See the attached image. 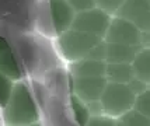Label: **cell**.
Instances as JSON below:
<instances>
[{
    "label": "cell",
    "instance_id": "cell-1",
    "mask_svg": "<svg viewBox=\"0 0 150 126\" xmlns=\"http://www.w3.org/2000/svg\"><path fill=\"white\" fill-rule=\"evenodd\" d=\"M3 126H28L41 122V111L25 80L16 81L6 106L0 111Z\"/></svg>",
    "mask_w": 150,
    "mask_h": 126
},
{
    "label": "cell",
    "instance_id": "cell-2",
    "mask_svg": "<svg viewBox=\"0 0 150 126\" xmlns=\"http://www.w3.org/2000/svg\"><path fill=\"white\" fill-rule=\"evenodd\" d=\"M74 10L67 0H39L37 10V30L44 37L56 39L72 28Z\"/></svg>",
    "mask_w": 150,
    "mask_h": 126
},
{
    "label": "cell",
    "instance_id": "cell-3",
    "mask_svg": "<svg viewBox=\"0 0 150 126\" xmlns=\"http://www.w3.org/2000/svg\"><path fill=\"white\" fill-rule=\"evenodd\" d=\"M103 41V38L96 37L93 34L81 32L70 28L69 31L60 34L55 39V48L59 56L69 65L77 60L86 59L93 49L98 46Z\"/></svg>",
    "mask_w": 150,
    "mask_h": 126
},
{
    "label": "cell",
    "instance_id": "cell-4",
    "mask_svg": "<svg viewBox=\"0 0 150 126\" xmlns=\"http://www.w3.org/2000/svg\"><path fill=\"white\" fill-rule=\"evenodd\" d=\"M136 94L132 91L129 84L107 83L104 93L98 101L101 115L112 119H119L133 109Z\"/></svg>",
    "mask_w": 150,
    "mask_h": 126
},
{
    "label": "cell",
    "instance_id": "cell-5",
    "mask_svg": "<svg viewBox=\"0 0 150 126\" xmlns=\"http://www.w3.org/2000/svg\"><path fill=\"white\" fill-rule=\"evenodd\" d=\"M111 20L112 15L103 11L98 7H94L91 10L76 14L74 20H73L72 28L77 30V31H81V32L93 34V35L104 39L105 34L108 31V27L111 24Z\"/></svg>",
    "mask_w": 150,
    "mask_h": 126
},
{
    "label": "cell",
    "instance_id": "cell-6",
    "mask_svg": "<svg viewBox=\"0 0 150 126\" xmlns=\"http://www.w3.org/2000/svg\"><path fill=\"white\" fill-rule=\"evenodd\" d=\"M104 41L107 44H121L131 46H142L143 34L142 31L125 18L114 15Z\"/></svg>",
    "mask_w": 150,
    "mask_h": 126
},
{
    "label": "cell",
    "instance_id": "cell-7",
    "mask_svg": "<svg viewBox=\"0 0 150 126\" xmlns=\"http://www.w3.org/2000/svg\"><path fill=\"white\" fill-rule=\"evenodd\" d=\"M115 15L132 23L142 34H150V0H125Z\"/></svg>",
    "mask_w": 150,
    "mask_h": 126
},
{
    "label": "cell",
    "instance_id": "cell-8",
    "mask_svg": "<svg viewBox=\"0 0 150 126\" xmlns=\"http://www.w3.org/2000/svg\"><path fill=\"white\" fill-rule=\"evenodd\" d=\"M107 83L105 77H70L72 94L87 105L100 101Z\"/></svg>",
    "mask_w": 150,
    "mask_h": 126
},
{
    "label": "cell",
    "instance_id": "cell-9",
    "mask_svg": "<svg viewBox=\"0 0 150 126\" xmlns=\"http://www.w3.org/2000/svg\"><path fill=\"white\" fill-rule=\"evenodd\" d=\"M0 73L7 76L13 81L24 80V73L14 53L13 46L4 37H0Z\"/></svg>",
    "mask_w": 150,
    "mask_h": 126
},
{
    "label": "cell",
    "instance_id": "cell-10",
    "mask_svg": "<svg viewBox=\"0 0 150 126\" xmlns=\"http://www.w3.org/2000/svg\"><path fill=\"white\" fill-rule=\"evenodd\" d=\"M107 63L94 59H81L69 63L70 77H105Z\"/></svg>",
    "mask_w": 150,
    "mask_h": 126
},
{
    "label": "cell",
    "instance_id": "cell-11",
    "mask_svg": "<svg viewBox=\"0 0 150 126\" xmlns=\"http://www.w3.org/2000/svg\"><path fill=\"white\" fill-rule=\"evenodd\" d=\"M107 44V42H105ZM142 46H131L121 44H107L105 62L107 63H132Z\"/></svg>",
    "mask_w": 150,
    "mask_h": 126
},
{
    "label": "cell",
    "instance_id": "cell-12",
    "mask_svg": "<svg viewBox=\"0 0 150 126\" xmlns=\"http://www.w3.org/2000/svg\"><path fill=\"white\" fill-rule=\"evenodd\" d=\"M131 65L135 79L143 81L150 87V46L140 48Z\"/></svg>",
    "mask_w": 150,
    "mask_h": 126
},
{
    "label": "cell",
    "instance_id": "cell-13",
    "mask_svg": "<svg viewBox=\"0 0 150 126\" xmlns=\"http://www.w3.org/2000/svg\"><path fill=\"white\" fill-rule=\"evenodd\" d=\"M105 79L108 83L129 84L135 79L131 63H107Z\"/></svg>",
    "mask_w": 150,
    "mask_h": 126
},
{
    "label": "cell",
    "instance_id": "cell-14",
    "mask_svg": "<svg viewBox=\"0 0 150 126\" xmlns=\"http://www.w3.org/2000/svg\"><path fill=\"white\" fill-rule=\"evenodd\" d=\"M70 108H72V112H73V116H74V120L79 126H86L87 122L90 120L91 118V111L88 105L83 102V101L77 98L76 95L70 94Z\"/></svg>",
    "mask_w": 150,
    "mask_h": 126
},
{
    "label": "cell",
    "instance_id": "cell-15",
    "mask_svg": "<svg viewBox=\"0 0 150 126\" xmlns=\"http://www.w3.org/2000/svg\"><path fill=\"white\" fill-rule=\"evenodd\" d=\"M14 83L11 79H8L7 76L0 73V111L6 106L7 101L11 95V91H13Z\"/></svg>",
    "mask_w": 150,
    "mask_h": 126
},
{
    "label": "cell",
    "instance_id": "cell-16",
    "mask_svg": "<svg viewBox=\"0 0 150 126\" xmlns=\"http://www.w3.org/2000/svg\"><path fill=\"white\" fill-rule=\"evenodd\" d=\"M133 109L137 111L139 113H142L147 119H150V87L142 94L136 95Z\"/></svg>",
    "mask_w": 150,
    "mask_h": 126
},
{
    "label": "cell",
    "instance_id": "cell-17",
    "mask_svg": "<svg viewBox=\"0 0 150 126\" xmlns=\"http://www.w3.org/2000/svg\"><path fill=\"white\" fill-rule=\"evenodd\" d=\"M119 119L126 126H150V119H147L146 116H143L142 113H139L135 109L129 111L126 115H124Z\"/></svg>",
    "mask_w": 150,
    "mask_h": 126
},
{
    "label": "cell",
    "instance_id": "cell-18",
    "mask_svg": "<svg viewBox=\"0 0 150 126\" xmlns=\"http://www.w3.org/2000/svg\"><path fill=\"white\" fill-rule=\"evenodd\" d=\"M125 0H96V7L101 8L103 11L108 13L110 15H115Z\"/></svg>",
    "mask_w": 150,
    "mask_h": 126
},
{
    "label": "cell",
    "instance_id": "cell-19",
    "mask_svg": "<svg viewBox=\"0 0 150 126\" xmlns=\"http://www.w3.org/2000/svg\"><path fill=\"white\" fill-rule=\"evenodd\" d=\"M67 3L70 4L74 13H81V11H87L96 7V0H67Z\"/></svg>",
    "mask_w": 150,
    "mask_h": 126
},
{
    "label": "cell",
    "instance_id": "cell-20",
    "mask_svg": "<svg viewBox=\"0 0 150 126\" xmlns=\"http://www.w3.org/2000/svg\"><path fill=\"white\" fill-rule=\"evenodd\" d=\"M86 126H117V119L108 118L105 115H91Z\"/></svg>",
    "mask_w": 150,
    "mask_h": 126
},
{
    "label": "cell",
    "instance_id": "cell-21",
    "mask_svg": "<svg viewBox=\"0 0 150 126\" xmlns=\"http://www.w3.org/2000/svg\"><path fill=\"white\" fill-rule=\"evenodd\" d=\"M129 87L132 88V91L136 94V95H139V94H142L143 91H146L147 88H149V86L147 84H144L143 81H140V80H137V79H133L129 83Z\"/></svg>",
    "mask_w": 150,
    "mask_h": 126
},
{
    "label": "cell",
    "instance_id": "cell-22",
    "mask_svg": "<svg viewBox=\"0 0 150 126\" xmlns=\"http://www.w3.org/2000/svg\"><path fill=\"white\" fill-rule=\"evenodd\" d=\"M28 126H44L41 122H38V123H34V125H28Z\"/></svg>",
    "mask_w": 150,
    "mask_h": 126
}]
</instances>
